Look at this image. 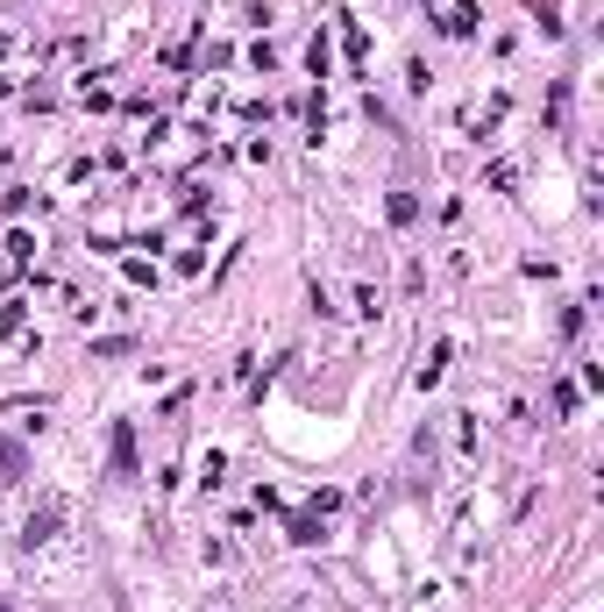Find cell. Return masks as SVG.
<instances>
[{
  "label": "cell",
  "mask_w": 604,
  "mask_h": 612,
  "mask_svg": "<svg viewBox=\"0 0 604 612\" xmlns=\"http://www.w3.org/2000/svg\"><path fill=\"white\" fill-rule=\"evenodd\" d=\"M0 612H8V605H0Z\"/></svg>",
  "instance_id": "1"
}]
</instances>
